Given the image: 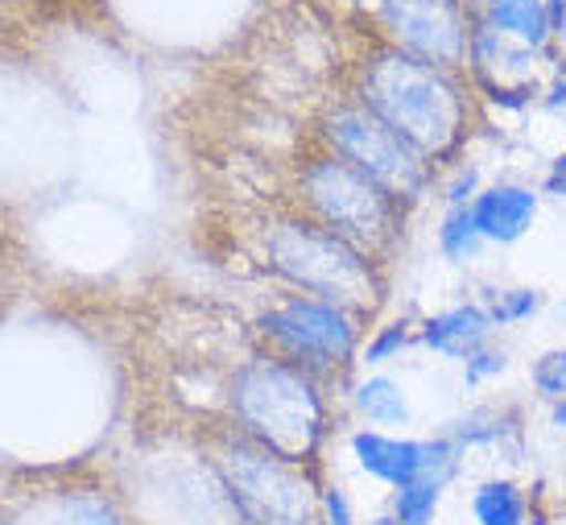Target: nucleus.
Instances as JSON below:
<instances>
[{"mask_svg": "<svg viewBox=\"0 0 566 525\" xmlns=\"http://www.w3.org/2000/svg\"><path fill=\"white\" fill-rule=\"evenodd\" d=\"M360 99L430 161L455 154L468 133V96L459 83L406 50H385L364 66Z\"/></svg>", "mask_w": 566, "mask_h": 525, "instance_id": "1", "label": "nucleus"}, {"mask_svg": "<svg viewBox=\"0 0 566 525\" xmlns=\"http://www.w3.org/2000/svg\"><path fill=\"white\" fill-rule=\"evenodd\" d=\"M232 410L244 439L290 463H306L327 434L315 377L290 360H252L232 381Z\"/></svg>", "mask_w": 566, "mask_h": 525, "instance_id": "2", "label": "nucleus"}, {"mask_svg": "<svg viewBox=\"0 0 566 525\" xmlns=\"http://www.w3.org/2000/svg\"><path fill=\"white\" fill-rule=\"evenodd\" d=\"M269 261L285 282L306 290L311 298L335 303L364 315L380 303V273L373 256L360 253L352 240L335 237L315 220H285L269 232Z\"/></svg>", "mask_w": 566, "mask_h": 525, "instance_id": "3", "label": "nucleus"}, {"mask_svg": "<svg viewBox=\"0 0 566 525\" xmlns=\"http://www.w3.org/2000/svg\"><path fill=\"white\" fill-rule=\"evenodd\" d=\"M302 203L315 223L331 228L335 237L352 240L373 261L401 237V199L389 195L380 182L360 175L344 158H315L302 170Z\"/></svg>", "mask_w": 566, "mask_h": 525, "instance_id": "4", "label": "nucleus"}, {"mask_svg": "<svg viewBox=\"0 0 566 525\" xmlns=\"http://www.w3.org/2000/svg\"><path fill=\"white\" fill-rule=\"evenodd\" d=\"M223 489L249 525H318V493L302 463L256 443H232L220 455Z\"/></svg>", "mask_w": 566, "mask_h": 525, "instance_id": "5", "label": "nucleus"}, {"mask_svg": "<svg viewBox=\"0 0 566 525\" xmlns=\"http://www.w3.org/2000/svg\"><path fill=\"white\" fill-rule=\"evenodd\" d=\"M327 141L335 158L352 161L360 175L380 182L397 199H418L434 178V161L418 154L406 137H397L394 128L377 120L364 108H335L327 116Z\"/></svg>", "mask_w": 566, "mask_h": 525, "instance_id": "6", "label": "nucleus"}, {"mask_svg": "<svg viewBox=\"0 0 566 525\" xmlns=\"http://www.w3.org/2000/svg\"><path fill=\"white\" fill-rule=\"evenodd\" d=\"M261 335L282 351V360L315 372L347 368L360 348V318L323 298H285L261 315Z\"/></svg>", "mask_w": 566, "mask_h": 525, "instance_id": "7", "label": "nucleus"}, {"mask_svg": "<svg viewBox=\"0 0 566 525\" xmlns=\"http://www.w3.org/2000/svg\"><path fill=\"white\" fill-rule=\"evenodd\" d=\"M352 455L360 463L364 476L380 480L389 489H406L422 476L455 480L459 476V447L439 439H406V434H385V430H356L352 434Z\"/></svg>", "mask_w": 566, "mask_h": 525, "instance_id": "8", "label": "nucleus"}, {"mask_svg": "<svg viewBox=\"0 0 566 525\" xmlns=\"http://www.w3.org/2000/svg\"><path fill=\"white\" fill-rule=\"evenodd\" d=\"M385 21L413 59L430 66H455L468 54V30L455 0H385Z\"/></svg>", "mask_w": 566, "mask_h": 525, "instance_id": "9", "label": "nucleus"}, {"mask_svg": "<svg viewBox=\"0 0 566 525\" xmlns=\"http://www.w3.org/2000/svg\"><path fill=\"white\" fill-rule=\"evenodd\" d=\"M472 216L488 244H517L537 220V191L525 182H492L472 199Z\"/></svg>", "mask_w": 566, "mask_h": 525, "instance_id": "10", "label": "nucleus"}, {"mask_svg": "<svg viewBox=\"0 0 566 525\" xmlns=\"http://www.w3.org/2000/svg\"><path fill=\"white\" fill-rule=\"evenodd\" d=\"M488 332H492V318L484 315V306L463 303L426 318L418 339L434 356H442V360H468V356H475L488 344Z\"/></svg>", "mask_w": 566, "mask_h": 525, "instance_id": "11", "label": "nucleus"}, {"mask_svg": "<svg viewBox=\"0 0 566 525\" xmlns=\"http://www.w3.org/2000/svg\"><path fill=\"white\" fill-rule=\"evenodd\" d=\"M468 510H472L475 525H530L534 522L530 493L509 476L480 480L472 489V496H468Z\"/></svg>", "mask_w": 566, "mask_h": 525, "instance_id": "12", "label": "nucleus"}, {"mask_svg": "<svg viewBox=\"0 0 566 525\" xmlns=\"http://www.w3.org/2000/svg\"><path fill=\"white\" fill-rule=\"evenodd\" d=\"M488 25L504 38H517L525 50L542 46L551 38V4L546 0H484Z\"/></svg>", "mask_w": 566, "mask_h": 525, "instance_id": "13", "label": "nucleus"}, {"mask_svg": "<svg viewBox=\"0 0 566 525\" xmlns=\"http://www.w3.org/2000/svg\"><path fill=\"white\" fill-rule=\"evenodd\" d=\"M356 410L360 418H368L373 427H406L409 422V401L406 389L394 377H368L364 385H356Z\"/></svg>", "mask_w": 566, "mask_h": 525, "instance_id": "14", "label": "nucleus"}, {"mask_svg": "<svg viewBox=\"0 0 566 525\" xmlns=\"http://www.w3.org/2000/svg\"><path fill=\"white\" fill-rule=\"evenodd\" d=\"M447 484H451V480L422 476V480H413V484H406V489H394L389 513H394L401 525H434V517H439V510H442V496H447Z\"/></svg>", "mask_w": 566, "mask_h": 525, "instance_id": "15", "label": "nucleus"}, {"mask_svg": "<svg viewBox=\"0 0 566 525\" xmlns=\"http://www.w3.org/2000/svg\"><path fill=\"white\" fill-rule=\"evenodd\" d=\"M484 244L488 240L480 237V228H475L472 203H468V208H447V216H442V223H439V249L451 265L475 261Z\"/></svg>", "mask_w": 566, "mask_h": 525, "instance_id": "16", "label": "nucleus"}, {"mask_svg": "<svg viewBox=\"0 0 566 525\" xmlns=\"http://www.w3.org/2000/svg\"><path fill=\"white\" fill-rule=\"evenodd\" d=\"M484 315L492 318V327H513V323H525V318H534L546 298H542V290H492L484 303Z\"/></svg>", "mask_w": 566, "mask_h": 525, "instance_id": "17", "label": "nucleus"}, {"mask_svg": "<svg viewBox=\"0 0 566 525\" xmlns=\"http://www.w3.org/2000/svg\"><path fill=\"white\" fill-rule=\"evenodd\" d=\"M530 381H534V389L542 393V398H566V348H551L542 351L534 360V368H530Z\"/></svg>", "mask_w": 566, "mask_h": 525, "instance_id": "18", "label": "nucleus"}, {"mask_svg": "<svg viewBox=\"0 0 566 525\" xmlns=\"http://www.w3.org/2000/svg\"><path fill=\"white\" fill-rule=\"evenodd\" d=\"M409 323H385L377 327V335L368 339V348H364V365H385V360H394L401 351L409 348Z\"/></svg>", "mask_w": 566, "mask_h": 525, "instance_id": "19", "label": "nucleus"}, {"mask_svg": "<svg viewBox=\"0 0 566 525\" xmlns=\"http://www.w3.org/2000/svg\"><path fill=\"white\" fill-rule=\"evenodd\" d=\"M501 372H509V351L488 348V344L475 351V356L463 360V381L468 385H484V381H492V377H501Z\"/></svg>", "mask_w": 566, "mask_h": 525, "instance_id": "20", "label": "nucleus"}, {"mask_svg": "<svg viewBox=\"0 0 566 525\" xmlns=\"http://www.w3.org/2000/svg\"><path fill=\"white\" fill-rule=\"evenodd\" d=\"M318 525H356V510H352L344 489L331 484L318 493Z\"/></svg>", "mask_w": 566, "mask_h": 525, "instance_id": "21", "label": "nucleus"}, {"mask_svg": "<svg viewBox=\"0 0 566 525\" xmlns=\"http://www.w3.org/2000/svg\"><path fill=\"white\" fill-rule=\"evenodd\" d=\"M475 195H480V170L475 166H459L455 178L447 182L442 199H447V208H468Z\"/></svg>", "mask_w": 566, "mask_h": 525, "instance_id": "22", "label": "nucleus"}, {"mask_svg": "<svg viewBox=\"0 0 566 525\" xmlns=\"http://www.w3.org/2000/svg\"><path fill=\"white\" fill-rule=\"evenodd\" d=\"M546 108H551L554 116H563V120H566V66L558 71V80H554L551 96H546Z\"/></svg>", "mask_w": 566, "mask_h": 525, "instance_id": "23", "label": "nucleus"}, {"mask_svg": "<svg viewBox=\"0 0 566 525\" xmlns=\"http://www.w3.org/2000/svg\"><path fill=\"white\" fill-rule=\"evenodd\" d=\"M551 4V25L554 30H563V21H566V0H546Z\"/></svg>", "mask_w": 566, "mask_h": 525, "instance_id": "24", "label": "nucleus"}, {"mask_svg": "<svg viewBox=\"0 0 566 525\" xmlns=\"http://www.w3.org/2000/svg\"><path fill=\"white\" fill-rule=\"evenodd\" d=\"M368 525H401V522H397L394 513H380V517H373V522H368Z\"/></svg>", "mask_w": 566, "mask_h": 525, "instance_id": "25", "label": "nucleus"}]
</instances>
